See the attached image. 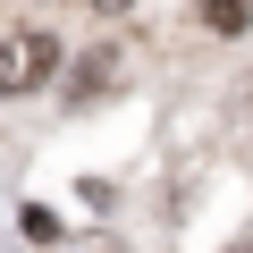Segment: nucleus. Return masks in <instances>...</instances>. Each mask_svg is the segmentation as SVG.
<instances>
[{"label":"nucleus","mask_w":253,"mask_h":253,"mask_svg":"<svg viewBox=\"0 0 253 253\" xmlns=\"http://www.w3.org/2000/svg\"><path fill=\"white\" fill-rule=\"evenodd\" d=\"M245 253H253V245H245Z\"/></svg>","instance_id":"nucleus-3"},{"label":"nucleus","mask_w":253,"mask_h":253,"mask_svg":"<svg viewBox=\"0 0 253 253\" xmlns=\"http://www.w3.org/2000/svg\"><path fill=\"white\" fill-rule=\"evenodd\" d=\"M84 59H93V68L76 76V101H93V93H110V84L126 76V51H118V42H101V51H84Z\"/></svg>","instance_id":"nucleus-2"},{"label":"nucleus","mask_w":253,"mask_h":253,"mask_svg":"<svg viewBox=\"0 0 253 253\" xmlns=\"http://www.w3.org/2000/svg\"><path fill=\"white\" fill-rule=\"evenodd\" d=\"M59 76V42L42 26H9L0 34V101H17V93H42Z\"/></svg>","instance_id":"nucleus-1"}]
</instances>
